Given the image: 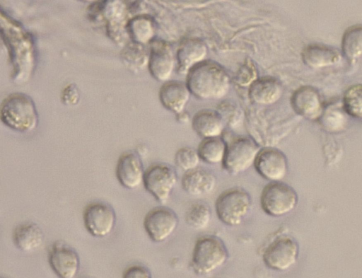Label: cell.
Masks as SVG:
<instances>
[{
  "instance_id": "6da1fadb",
  "label": "cell",
  "mask_w": 362,
  "mask_h": 278,
  "mask_svg": "<svg viewBox=\"0 0 362 278\" xmlns=\"http://www.w3.org/2000/svg\"><path fill=\"white\" fill-rule=\"evenodd\" d=\"M186 84L192 94L201 100H215L229 91L228 74L218 64L204 60L192 67L186 74Z\"/></svg>"
},
{
  "instance_id": "7a4b0ae2",
  "label": "cell",
  "mask_w": 362,
  "mask_h": 278,
  "mask_svg": "<svg viewBox=\"0 0 362 278\" xmlns=\"http://www.w3.org/2000/svg\"><path fill=\"white\" fill-rule=\"evenodd\" d=\"M0 115L6 127L21 133L35 130L39 122L35 103L29 95L22 93H12L3 100Z\"/></svg>"
},
{
  "instance_id": "3957f363",
  "label": "cell",
  "mask_w": 362,
  "mask_h": 278,
  "mask_svg": "<svg viewBox=\"0 0 362 278\" xmlns=\"http://www.w3.org/2000/svg\"><path fill=\"white\" fill-rule=\"evenodd\" d=\"M229 257L228 248L218 236L206 235L196 241L191 266L199 275H206L222 267Z\"/></svg>"
},
{
  "instance_id": "277c9868",
  "label": "cell",
  "mask_w": 362,
  "mask_h": 278,
  "mask_svg": "<svg viewBox=\"0 0 362 278\" xmlns=\"http://www.w3.org/2000/svg\"><path fill=\"white\" fill-rule=\"evenodd\" d=\"M252 204L251 195L245 189L232 187L222 192L215 202L217 217L228 226L240 224Z\"/></svg>"
},
{
  "instance_id": "5b68a950",
  "label": "cell",
  "mask_w": 362,
  "mask_h": 278,
  "mask_svg": "<svg viewBox=\"0 0 362 278\" xmlns=\"http://www.w3.org/2000/svg\"><path fill=\"white\" fill-rule=\"evenodd\" d=\"M298 202L296 190L281 181L269 182L264 186L260 195L262 209L273 217L289 214L296 208Z\"/></svg>"
},
{
  "instance_id": "8992f818",
  "label": "cell",
  "mask_w": 362,
  "mask_h": 278,
  "mask_svg": "<svg viewBox=\"0 0 362 278\" xmlns=\"http://www.w3.org/2000/svg\"><path fill=\"white\" fill-rule=\"evenodd\" d=\"M262 148L252 138L239 137L227 144L222 162L223 168L230 175H237L248 170L254 163Z\"/></svg>"
},
{
  "instance_id": "52a82bcc",
  "label": "cell",
  "mask_w": 362,
  "mask_h": 278,
  "mask_svg": "<svg viewBox=\"0 0 362 278\" xmlns=\"http://www.w3.org/2000/svg\"><path fill=\"white\" fill-rule=\"evenodd\" d=\"M178 180L176 170L165 163L152 164L146 170L143 184L158 202L165 203Z\"/></svg>"
},
{
  "instance_id": "ba28073f",
  "label": "cell",
  "mask_w": 362,
  "mask_h": 278,
  "mask_svg": "<svg viewBox=\"0 0 362 278\" xmlns=\"http://www.w3.org/2000/svg\"><path fill=\"white\" fill-rule=\"evenodd\" d=\"M298 255L299 246L296 241L288 236H280L265 248L262 260L267 267L285 271L296 262Z\"/></svg>"
},
{
  "instance_id": "9c48e42d",
  "label": "cell",
  "mask_w": 362,
  "mask_h": 278,
  "mask_svg": "<svg viewBox=\"0 0 362 278\" xmlns=\"http://www.w3.org/2000/svg\"><path fill=\"white\" fill-rule=\"evenodd\" d=\"M179 217L174 210L165 206L151 209L144 219V229L151 241L161 243L167 240L177 229Z\"/></svg>"
},
{
  "instance_id": "30bf717a",
  "label": "cell",
  "mask_w": 362,
  "mask_h": 278,
  "mask_svg": "<svg viewBox=\"0 0 362 278\" xmlns=\"http://www.w3.org/2000/svg\"><path fill=\"white\" fill-rule=\"evenodd\" d=\"M86 230L94 237L104 238L114 230L117 216L108 203L97 201L86 206L83 214Z\"/></svg>"
},
{
  "instance_id": "8fae6325",
  "label": "cell",
  "mask_w": 362,
  "mask_h": 278,
  "mask_svg": "<svg viewBox=\"0 0 362 278\" xmlns=\"http://www.w3.org/2000/svg\"><path fill=\"white\" fill-rule=\"evenodd\" d=\"M254 167L258 174L269 182L281 181L287 175L288 163L286 155L274 147L262 148Z\"/></svg>"
},
{
  "instance_id": "7c38bea8",
  "label": "cell",
  "mask_w": 362,
  "mask_h": 278,
  "mask_svg": "<svg viewBox=\"0 0 362 278\" xmlns=\"http://www.w3.org/2000/svg\"><path fill=\"white\" fill-rule=\"evenodd\" d=\"M48 261L53 272L61 278L74 277L80 270L78 253L62 241L54 242L50 248Z\"/></svg>"
},
{
  "instance_id": "4fadbf2b",
  "label": "cell",
  "mask_w": 362,
  "mask_h": 278,
  "mask_svg": "<svg viewBox=\"0 0 362 278\" xmlns=\"http://www.w3.org/2000/svg\"><path fill=\"white\" fill-rule=\"evenodd\" d=\"M175 59L170 45L163 40L151 42L148 69L158 81L166 82L173 74Z\"/></svg>"
},
{
  "instance_id": "5bb4252c",
  "label": "cell",
  "mask_w": 362,
  "mask_h": 278,
  "mask_svg": "<svg viewBox=\"0 0 362 278\" xmlns=\"http://www.w3.org/2000/svg\"><path fill=\"white\" fill-rule=\"evenodd\" d=\"M290 102L296 114L310 120H319L325 109L320 94L311 86L297 88L291 95Z\"/></svg>"
},
{
  "instance_id": "9a60e30c",
  "label": "cell",
  "mask_w": 362,
  "mask_h": 278,
  "mask_svg": "<svg viewBox=\"0 0 362 278\" xmlns=\"http://www.w3.org/2000/svg\"><path fill=\"white\" fill-rule=\"evenodd\" d=\"M145 170L139 154L134 151L123 153L116 166V176L124 187L135 189L143 183Z\"/></svg>"
},
{
  "instance_id": "2e32d148",
  "label": "cell",
  "mask_w": 362,
  "mask_h": 278,
  "mask_svg": "<svg viewBox=\"0 0 362 278\" xmlns=\"http://www.w3.org/2000/svg\"><path fill=\"white\" fill-rule=\"evenodd\" d=\"M216 177L210 170L197 167L185 172L181 185L188 195L195 197L204 196L212 192L216 185Z\"/></svg>"
},
{
  "instance_id": "e0dca14e",
  "label": "cell",
  "mask_w": 362,
  "mask_h": 278,
  "mask_svg": "<svg viewBox=\"0 0 362 278\" xmlns=\"http://www.w3.org/2000/svg\"><path fill=\"white\" fill-rule=\"evenodd\" d=\"M207 55L206 44L199 38H187L178 46L176 59L180 74H187L194 66L204 61Z\"/></svg>"
},
{
  "instance_id": "ac0fdd59",
  "label": "cell",
  "mask_w": 362,
  "mask_h": 278,
  "mask_svg": "<svg viewBox=\"0 0 362 278\" xmlns=\"http://www.w3.org/2000/svg\"><path fill=\"white\" fill-rule=\"evenodd\" d=\"M190 94L186 83L168 81L160 88L158 96L160 103L166 110L180 115L184 111Z\"/></svg>"
},
{
  "instance_id": "d6986e66",
  "label": "cell",
  "mask_w": 362,
  "mask_h": 278,
  "mask_svg": "<svg viewBox=\"0 0 362 278\" xmlns=\"http://www.w3.org/2000/svg\"><path fill=\"white\" fill-rule=\"evenodd\" d=\"M342 58L336 48L321 43L305 46L301 52L303 63L312 69H322L337 64Z\"/></svg>"
},
{
  "instance_id": "ffe728a7",
  "label": "cell",
  "mask_w": 362,
  "mask_h": 278,
  "mask_svg": "<svg viewBox=\"0 0 362 278\" xmlns=\"http://www.w3.org/2000/svg\"><path fill=\"white\" fill-rule=\"evenodd\" d=\"M281 83L272 77H263L254 81L250 86L248 94L252 101L259 105H271L281 97Z\"/></svg>"
},
{
  "instance_id": "44dd1931",
  "label": "cell",
  "mask_w": 362,
  "mask_h": 278,
  "mask_svg": "<svg viewBox=\"0 0 362 278\" xmlns=\"http://www.w3.org/2000/svg\"><path fill=\"white\" fill-rule=\"evenodd\" d=\"M192 127L194 132L202 139L219 137L224 129L221 115L211 110H202L192 117Z\"/></svg>"
},
{
  "instance_id": "7402d4cb",
  "label": "cell",
  "mask_w": 362,
  "mask_h": 278,
  "mask_svg": "<svg viewBox=\"0 0 362 278\" xmlns=\"http://www.w3.org/2000/svg\"><path fill=\"white\" fill-rule=\"evenodd\" d=\"M44 240L41 228L35 223L25 222L18 225L13 232V241L17 248L33 252L39 248Z\"/></svg>"
},
{
  "instance_id": "603a6c76",
  "label": "cell",
  "mask_w": 362,
  "mask_h": 278,
  "mask_svg": "<svg viewBox=\"0 0 362 278\" xmlns=\"http://www.w3.org/2000/svg\"><path fill=\"white\" fill-rule=\"evenodd\" d=\"M226 149L227 143L219 136L203 139L197 151L202 161L212 165L222 163Z\"/></svg>"
},
{
  "instance_id": "cb8c5ba5",
  "label": "cell",
  "mask_w": 362,
  "mask_h": 278,
  "mask_svg": "<svg viewBox=\"0 0 362 278\" xmlns=\"http://www.w3.org/2000/svg\"><path fill=\"white\" fill-rule=\"evenodd\" d=\"M127 28L133 42L143 45L152 42L156 33L153 19L146 15L132 18L128 23Z\"/></svg>"
},
{
  "instance_id": "d4e9b609",
  "label": "cell",
  "mask_w": 362,
  "mask_h": 278,
  "mask_svg": "<svg viewBox=\"0 0 362 278\" xmlns=\"http://www.w3.org/2000/svg\"><path fill=\"white\" fill-rule=\"evenodd\" d=\"M342 54L349 60H356L362 57V24L358 23L348 27L341 38Z\"/></svg>"
},
{
  "instance_id": "484cf974",
  "label": "cell",
  "mask_w": 362,
  "mask_h": 278,
  "mask_svg": "<svg viewBox=\"0 0 362 278\" xmlns=\"http://www.w3.org/2000/svg\"><path fill=\"white\" fill-rule=\"evenodd\" d=\"M211 218L210 207L204 202L192 204L187 210L185 219L187 224L193 229L202 230L208 226Z\"/></svg>"
},
{
  "instance_id": "4316f807",
  "label": "cell",
  "mask_w": 362,
  "mask_h": 278,
  "mask_svg": "<svg viewBox=\"0 0 362 278\" xmlns=\"http://www.w3.org/2000/svg\"><path fill=\"white\" fill-rule=\"evenodd\" d=\"M342 106L349 116L362 120V83L351 85L346 90Z\"/></svg>"
},
{
  "instance_id": "83f0119b",
  "label": "cell",
  "mask_w": 362,
  "mask_h": 278,
  "mask_svg": "<svg viewBox=\"0 0 362 278\" xmlns=\"http://www.w3.org/2000/svg\"><path fill=\"white\" fill-rule=\"evenodd\" d=\"M149 53H148L143 45L133 43V45L127 47L124 50L123 60L127 64H133V68L136 70L144 69L148 66Z\"/></svg>"
},
{
  "instance_id": "f1b7e54d",
  "label": "cell",
  "mask_w": 362,
  "mask_h": 278,
  "mask_svg": "<svg viewBox=\"0 0 362 278\" xmlns=\"http://www.w3.org/2000/svg\"><path fill=\"white\" fill-rule=\"evenodd\" d=\"M201 158L197 149L192 147H182L175 154V165L185 172L194 169L199 166Z\"/></svg>"
},
{
  "instance_id": "f546056e",
  "label": "cell",
  "mask_w": 362,
  "mask_h": 278,
  "mask_svg": "<svg viewBox=\"0 0 362 278\" xmlns=\"http://www.w3.org/2000/svg\"><path fill=\"white\" fill-rule=\"evenodd\" d=\"M61 101L66 106L76 105L80 100V91L74 83L67 84L62 91Z\"/></svg>"
},
{
  "instance_id": "4dcf8cb0",
  "label": "cell",
  "mask_w": 362,
  "mask_h": 278,
  "mask_svg": "<svg viewBox=\"0 0 362 278\" xmlns=\"http://www.w3.org/2000/svg\"><path fill=\"white\" fill-rule=\"evenodd\" d=\"M123 277L126 278L134 277H151V271L146 267L141 265H134L128 267L124 272Z\"/></svg>"
},
{
  "instance_id": "1f68e13d",
  "label": "cell",
  "mask_w": 362,
  "mask_h": 278,
  "mask_svg": "<svg viewBox=\"0 0 362 278\" xmlns=\"http://www.w3.org/2000/svg\"><path fill=\"white\" fill-rule=\"evenodd\" d=\"M245 76H248L252 82L256 80V72L253 71L252 66H248L246 65L240 69V74L238 76V81L240 84H241Z\"/></svg>"
},
{
  "instance_id": "d6a6232c",
  "label": "cell",
  "mask_w": 362,
  "mask_h": 278,
  "mask_svg": "<svg viewBox=\"0 0 362 278\" xmlns=\"http://www.w3.org/2000/svg\"><path fill=\"white\" fill-rule=\"evenodd\" d=\"M78 1L83 2V3L92 4V3L96 2L98 0H78Z\"/></svg>"
}]
</instances>
